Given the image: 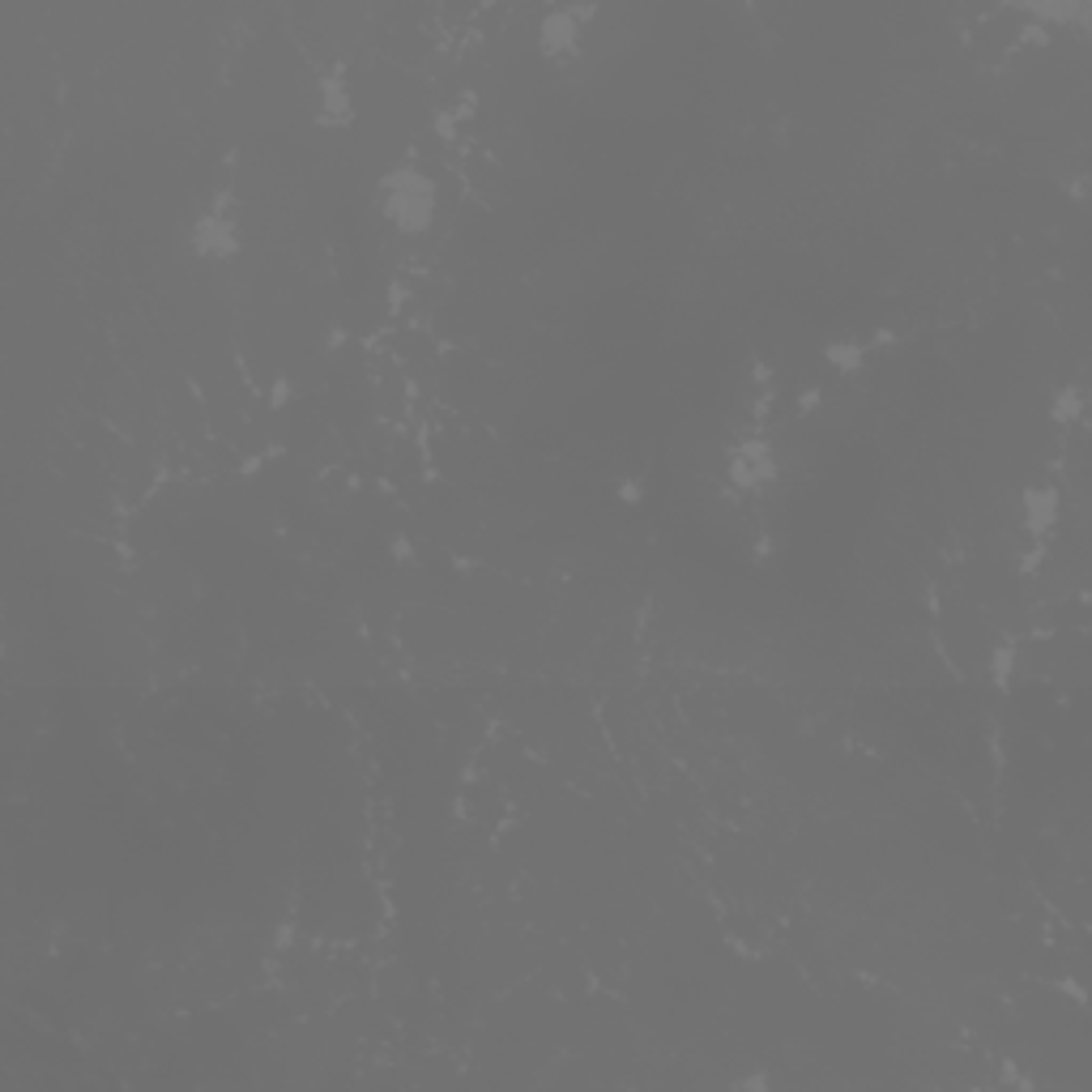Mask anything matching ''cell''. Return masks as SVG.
<instances>
[{"label":"cell","instance_id":"cell-1","mask_svg":"<svg viewBox=\"0 0 1092 1092\" xmlns=\"http://www.w3.org/2000/svg\"><path fill=\"white\" fill-rule=\"evenodd\" d=\"M380 213L393 222L401 235H423L435 222V179L414 163H398L380 176L376 184Z\"/></svg>","mask_w":1092,"mask_h":1092},{"label":"cell","instance_id":"cell-2","mask_svg":"<svg viewBox=\"0 0 1092 1092\" xmlns=\"http://www.w3.org/2000/svg\"><path fill=\"white\" fill-rule=\"evenodd\" d=\"M188 248L197 252L201 261H231V256L243 248L240 218H235L227 197L197 213V222H192V231H188Z\"/></svg>","mask_w":1092,"mask_h":1092},{"label":"cell","instance_id":"cell-3","mask_svg":"<svg viewBox=\"0 0 1092 1092\" xmlns=\"http://www.w3.org/2000/svg\"><path fill=\"white\" fill-rule=\"evenodd\" d=\"M594 17V9H551L542 21H538V48L542 56L560 60V56H572L581 48V35H585V21Z\"/></svg>","mask_w":1092,"mask_h":1092},{"label":"cell","instance_id":"cell-4","mask_svg":"<svg viewBox=\"0 0 1092 1092\" xmlns=\"http://www.w3.org/2000/svg\"><path fill=\"white\" fill-rule=\"evenodd\" d=\"M730 478H734V487H743V491H755V487L773 483V478H777V457H773V448H768L764 440L738 444L734 453H730Z\"/></svg>","mask_w":1092,"mask_h":1092},{"label":"cell","instance_id":"cell-5","mask_svg":"<svg viewBox=\"0 0 1092 1092\" xmlns=\"http://www.w3.org/2000/svg\"><path fill=\"white\" fill-rule=\"evenodd\" d=\"M1058 508H1063V499H1058V487L1050 483H1037L1020 496V521H1024V533H1033V538H1045L1054 526H1058Z\"/></svg>","mask_w":1092,"mask_h":1092},{"label":"cell","instance_id":"cell-6","mask_svg":"<svg viewBox=\"0 0 1092 1092\" xmlns=\"http://www.w3.org/2000/svg\"><path fill=\"white\" fill-rule=\"evenodd\" d=\"M316 120L325 128H346L350 120H355V99H350V85L341 73H325V78H320Z\"/></svg>","mask_w":1092,"mask_h":1092},{"label":"cell","instance_id":"cell-7","mask_svg":"<svg viewBox=\"0 0 1092 1092\" xmlns=\"http://www.w3.org/2000/svg\"><path fill=\"white\" fill-rule=\"evenodd\" d=\"M823 363L837 368L841 376H853L862 368V341L853 337H837V341H823Z\"/></svg>","mask_w":1092,"mask_h":1092},{"label":"cell","instance_id":"cell-8","mask_svg":"<svg viewBox=\"0 0 1092 1092\" xmlns=\"http://www.w3.org/2000/svg\"><path fill=\"white\" fill-rule=\"evenodd\" d=\"M1029 14L1042 17V21H1054V26H1072V21L1088 17V5H1079V0H1058V5H1050V0H1037V5H1029Z\"/></svg>","mask_w":1092,"mask_h":1092},{"label":"cell","instance_id":"cell-9","mask_svg":"<svg viewBox=\"0 0 1092 1092\" xmlns=\"http://www.w3.org/2000/svg\"><path fill=\"white\" fill-rule=\"evenodd\" d=\"M1015 661H1020V649H1015L1012 640H999V645L990 649L986 666H990V679L999 683V688H1008V683H1012V674H1015Z\"/></svg>","mask_w":1092,"mask_h":1092},{"label":"cell","instance_id":"cell-10","mask_svg":"<svg viewBox=\"0 0 1092 1092\" xmlns=\"http://www.w3.org/2000/svg\"><path fill=\"white\" fill-rule=\"evenodd\" d=\"M1079 414H1084V389H1079V384H1063V389L1054 393V419L1076 423Z\"/></svg>","mask_w":1092,"mask_h":1092},{"label":"cell","instance_id":"cell-11","mask_svg":"<svg viewBox=\"0 0 1092 1092\" xmlns=\"http://www.w3.org/2000/svg\"><path fill=\"white\" fill-rule=\"evenodd\" d=\"M615 496L624 499V504H640V499H645V483H640V478H624V483L615 487Z\"/></svg>","mask_w":1092,"mask_h":1092},{"label":"cell","instance_id":"cell-12","mask_svg":"<svg viewBox=\"0 0 1092 1092\" xmlns=\"http://www.w3.org/2000/svg\"><path fill=\"white\" fill-rule=\"evenodd\" d=\"M286 398H291V384L282 380V384H277V389L270 393V401H273V405H286Z\"/></svg>","mask_w":1092,"mask_h":1092},{"label":"cell","instance_id":"cell-13","mask_svg":"<svg viewBox=\"0 0 1092 1092\" xmlns=\"http://www.w3.org/2000/svg\"><path fill=\"white\" fill-rule=\"evenodd\" d=\"M738 1088H768V1079H764V1076H752V1079H743Z\"/></svg>","mask_w":1092,"mask_h":1092}]
</instances>
